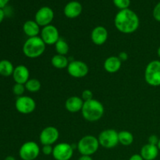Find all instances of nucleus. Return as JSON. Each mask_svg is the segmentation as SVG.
<instances>
[{
	"mask_svg": "<svg viewBox=\"0 0 160 160\" xmlns=\"http://www.w3.org/2000/svg\"><path fill=\"white\" fill-rule=\"evenodd\" d=\"M116 28L123 34H132L135 32L140 25V20L135 12L130 9L120 10L114 19Z\"/></svg>",
	"mask_w": 160,
	"mask_h": 160,
	"instance_id": "1",
	"label": "nucleus"
},
{
	"mask_svg": "<svg viewBox=\"0 0 160 160\" xmlns=\"http://www.w3.org/2000/svg\"><path fill=\"white\" fill-rule=\"evenodd\" d=\"M105 109L102 102L96 99L84 102L81 109V113L84 120L89 122H95L99 120L104 114Z\"/></svg>",
	"mask_w": 160,
	"mask_h": 160,
	"instance_id": "2",
	"label": "nucleus"
},
{
	"mask_svg": "<svg viewBox=\"0 0 160 160\" xmlns=\"http://www.w3.org/2000/svg\"><path fill=\"white\" fill-rule=\"evenodd\" d=\"M46 45L41 37H33L27 39L23 45V52L30 59H36L42 56L45 51Z\"/></svg>",
	"mask_w": 160,
	"mask_h": 160,
	"instance_id": "3",
	"label": "nucleus"
},
{
	"mask_svg": "<svg viewBox=\"0 0 160 160\" xmlns=\"http://www.w3.org/2000/svg\"><path fill=\"white\" fill-rule=\"evenodd\" d=\"M98 138L93 135H85L80 139L77 144V149L81 156H92L99 148Z\"/></svg>",
	"mask_w": 160,
	"mask_h": 160,
	"instance_id": "4",
	"label": "nucleus"
},
{
	"mask_svg": "<svg viewBox=\"0 0 160 160\" xmlns=\"http://www.w3.org/2000/svg\"><path fill=\"white\" fill-rule=\"evenodd\" d=\"M145 80L152 87L160 86V61L152 60L146 66L145 70Z\"/></svg>",
	"mask_w": 160,
	"mask_h": 160,
	"instance_id": "5",
	"label": "nucleus"
},
{
	"mask_svg": "<svg viewBox=\"0 0 160 160\" xmlns=\"http://www.w3.org/2000/svg\"><path fill=\"white\" fill-rule=\"evenodd\" d=\"M99 145L103 148H115L119 144L118 132L114 129H106L102 131L98 137Z\"/></svg>",
	"mask_w": 160,
	"mask_h": 160,
	"instance_id": "6",
	"label": "nucleus"
},
{
	"mask_svg": "<svg viewBox=\"0 0 160 160\" xmlns=\"http://www.w3.org/2000/svg\"><path fill=\"white\" fill-rule=\"evenodd\" d=\"M40 147L35 142L30 141L23 143L19 150V155L22 160H34L40 154Z\"/></svg>",
	"mask_w": 160,
	"mask_h": 160,
	"instance_id": "7",
	"label": "nucleus"
},
{
	"mask_svg": "<svg viewBox=\"0 0 160 160\" xmlns=\"http://www.w3.org/2000/svg\"><path fill=\"white\" fill-rule=\"evenodd\" d=\"M16 109L20 113L30 114L34 112L36 109V102L34 98L27 95L18 97L15 102Z\"/></svg>",
	"mask_w": 160,
	"mask_h": 160,
	"instance_id": "8",
	"label": "nucleus"
},
{
	"mask_svg": "<svg viewBox=\"0 0 160 160\" xmlns=\"http://www.w3.org/2000/svg\"><path fill=\"white\" fill-rule=\"evenodd\" d=\"M73 145L62 142L53 147L52 156L56 160H70L73 155Z\"/></svg>",
	"mask_w": 160,
	"mask_h": 160,
	"instance_id": "9",
	"label": "nucleus"
},
{
	"mask_svg": "<svg viewBox=\"0 0 160 160\" xmlns=\"http://www.w3.org/2000/svg\"><path fill=\"white\" fill-rule=\"evenodd\" d=\"M67 69L69 74L74 78H84L89 71L88 66L81 60L70 61Z\"/></svg>",
	"mask_w": 160,
	"mask_h": 160,
	"instance_id": "10",
	"label": "nucleus"
},
{
	"mask_svg": "<svg viewBox=\"0 0 160 160\" xmlns=\"http://www.w3.org/2000/svg\"><path fill=\"white\" fill-rule=\"evenodd\" d=\"M41 38L46 45H55L57 41L60 38L59 32L57 28L54 25L49 24L41 30Z\"/></svg>",
	"mask_w": 160,
	"mask_h": 160,
	"instance_id": "11",
	"label": "nucleus"
},
{
	"mask_svg": "<svg viewBox=\"0 0 160 160\" xmlns=\"http://www.w3.org/2000/svg\"><path fill=\"white\" fill-rule=\"evenodd\" d=\"M59 137V132L55 127L49 126L44 128L40 133L39 140L42 145H52L58 141Z\"/></svg>",
	"mask_w": 160,
	"mask_h": 160,
	"instance_id": "12",
	"label": "nucleus"
},
{
	"mask_svg": "<svg viewBox=\"0 0 160 160\" xmlns=\"http://www.w3.org/2000/svg\"><path fill=\"white\" fill-rule=\"evenodd\" d=\"M54 18V12L48 6H43L37 11L34 17V20L40 27L49 25Z\"/></svg>",
	"mask_w": 160,
	"mask_h": 160,
	"instance_id": "13",
	"label": "nucleus"
},
{
	"mask_svg": "<svg viewBox=\"0 0 160 160\" xmlns=\"http://www.w3.org/2000/svg\"><path fill=\"white\" fill-rule=\"evenodd\" d=\"M109 34L106 28L103 26L95 27L92 31L91 38L92 42L96 45H102L107 41Z\"/></svg>",
	"mask_w": 160,
	"mask_h": 160,
	"instance_id": "14",
	"label": "nucleus"
},
{
	"mask_svg": "<svg viewBox=\"0 0 160 160\" xmlns=\"http://www.w3.org/2000/svg\"><path fill=\"white\" fill-rule=\"evenodd\" d=\"M12 78L17 84H25L30 79V72L28 67L24 65H19L14 68Z\"/></svg>",
	"mask_w": 160,
	"mask_h": 160,
	"instance_id": "15",
	"label": "nucleus"
},
{
	"mask_svg": "<svg viewBox=\"0 0 160 160\" xmlns=\"http://www.w3.org/2000/svg\"><path fill=\"white\" fill-rule=\"evenodd\" d=\"M64 15L70 19H74L79 17L82 12V6L78 1H71L64 7Z\"/></svg>",
	"mask_w": 160,
	"mask_h": 160,
	"instance_id": "16",
	"label": "nucleus"
},
{
	"mask_svg": "<svg viewBox=\"0 0 160 160\" xmlns=\"http://www.w3.org/2000/svg\"><path fill=\"white\" fill-rule=\"evenodd\" d=\"M84 102L82 98L78 96H71L67 99L65 102V108L68 112L75 113L81 111Z\"/></svg>",
	"mask_w": 160,
	"mask_h": 160,
	"instance_id": "17",
	"label": "nucleus"
},
{
	"mask_svg": "<svg viewBox=\"0 0 160 160\" xmlns=\"http://www.w3.org/2000/svg\"><path fill=\"white\" fill-rule=\"evenodd\" d=\"M159 151L157 145L148 143L142 147L140 155L144 160H155L159 155Z\"/></svg>",
	"mask_w": 160,
	"mask_h": 160,
	"instance_id": "18",
	"label": "nucleus"
},
{
	"mask_svg": "<svg viewBox=\"0 0 160 160\" xmlns=\"http://www.w3.org/2000/svg\"><path fill=\"white\" fill-rule=\"evenodd\" d=\"M122 62L118 56H109L105 60L104 69L109 73H117L121 68Z\"/></svg>",
	"mask_w": 160,
	"mask_h": 160,
	"instance_id": "19",
	"label": "nucleus"
},
{
	"mask_svg": "<svg viewBox=\"0 0 160 160\" xmlns=\"http://www.w3.org/2000/svg\"><path fill=\"white\" fill-rule=\"evenodd\" d=\"M23 31L24 34L29 38L37 37L41 33L40 26L35 22V20H28L23 23Z\"/></svg>",
	"mask_w": 160,
	"mask_h": 160,
	"instance_id": "20",
	"label": "nucleus"
},
{
	"mask_svg": "<svg viewBox=\"0 0 160 160\" xmlns=\"http://www.w3.org/2000/svg\"><path fill=\"white\" fill-rule=\"evenodd\" d=\"M51 63L55 68L62 70V69L67 68L69 63H70V61L66 56L56 54L52 58Z\"/></svg>",
	"mask_w": 160,
	"mask_h": 160,
	"instance_id": "21",
	"label": "nucleus"
},
{
	"mask_svg": "<svg viewBox=\"0 0 160 160\" xmlns=\"http://www.w3.org/2000/svg\"><path fill=\"white\" fill-rule=\"evenodd\" d=\"M14 68L12 62L8 59L0 60V75L3 77L12 76L13 73Z\"/></svg>",
	"mask_w": 160,
	"mask_h": 160,
	"instance_id": "22",
	"label": "nucleus"
},
{
	"mask_svg": "<svg viewBox=\"0 0 160 160\" xmlns=\"http://www.w3.org/2000/svg\"><path fill=\"white\" fill-rule=\"evenodd\" d=\"M119 143L124 146H129L134 142V136L130 131H121L118 132Z\"/></svg>",
	"mask_w": 160,
	"mask_h": 160,
	"instance_id": "23",
	"label": "nucleus"
},
{
	"mask_svg": "<svg viewBox=\"0 0 160 160\" xmlns=\"http://www.w3.org/2000/svg\"><path fill=\"white\" fill-rule=\"evenodd\" d=\"M55 48L57 52V54L62 55V56H66L69 52V45L67 41L64 38H60L57 41L56 44H55Z\"/></svg>",
	"mask_w": 160,
	"mask_h": 160,
	"instance_id": "24",
	"label": "nucleus"
},
{
	"mask_svg": "<svg viewBox=\"0 0 160 160\" xmlns=\"http://www.w3.org/2000/svg\"><path fill=\"white\" fill-rule=\"evenodd\" d=\"M24 85L26 88V90H28L30 92H33V93L38 92L42 87V84H41L40 81L35 78L29 79Z\"/></svg>",
	"mask_w": 160,
	"mask_h": 160,
	"instance_id": "25",
	"label": "nucleus"
},
{
	"mask_svg": "<svg viewBox=\"0 0 160 160\" xmlns=\"http://www.w3.org/2000/svg\"><path fill=\"white\" fill-rule=\"evenodd\" d=\"M112 2L116 7L120 9V10L128 9L131 5V0H112Z\"/></svg>",
	"mask_w": 160,
	"mask_h": 160,
	"instance_id": "26",
	"label": "nucleus"
},
{
	"mask_svg": "<svg viewBox=\"0 0 160 160\" xmlns=\"http://www.w3.org/2000/svg\"><path fill=\"white\" fill-rule=\"evenodd\" d=\"M25 90H26V88H25L24 84H17L16 83L13 85V87H12V92H13L14 95H17L18 97L22 96L23 93H24Z\"/></svg>",
	"mask_w": 160,
	"mask_h": 160,
	"instance_id": "27",
	"label": "nucleus"
},
{
	"mask_svg": "<svg viewBox=\"0 0 160 160\" xmlns=\"http://www.w3.org/2000/svg\"><path fill=\"white\" fill-rule=\"evenodd\" d=\"M81 98L84 102L90 101V100L93 99V92L89 89L83 91L82 94H81Z\"/></svg>",
	"mask_w": 160,
	"mask_h": 160,
	"instance_id": "28",
	"label": "nucleus"
},
{
	"mask_svg": "<svg viewBox=\"0 0 160 160\" xmlns=\"http://www.w3.org/2000/svg\"><path fill=\"white\" fill-rule=\"evenodd\" d=\"M152 15L155 20H157L158 22H160V2L156 4V6L153 9Z\"/></svg>",
	"mask_w": 160,
	"mask_h": 160,
	"instance_id": "29",
	"label": "nucleus"
},
{
	"mask_svg": "<svg viewBox=\"0 0 160 160\" xmlns=\"http://www.w3.org/2000/svg\"><path fill=\"white\" fill-rule=\"evenodd\" d=\"M42 153L45 156H49V155H52L53 152V147L52 145H43L42 148Z\"/></svg>",
	"mask_w": 160,
	"mask_h": 160,
	"instance_id": "30",
	"label": "nucleus"
},
{
	"mask_svg": "<svg viewBox=\"0 0 160 160\" xmlns=\"http://www.w3.org/2000/svg\"><path fill=\"white\" fill-rule=\"evenodd\" d=\"M159 138L155 134H152V135L150 136L148 138V143L151 144V145H157L158 142H159Z\"/></svg>",
	"mask_w": 160,
	"mask_h": 160,
	"instance_id": "31",
	"label": "nucleus"
},
{
	"mask_svg": "<svg viewBox=\"0 0 160 160\" xmlns=\"http://www.w3.org/2000/svg\"><path fill=\"white\" fill-rule=\"evenodd\" d=\"M118 58L120 59L121 62H125V61H127L128 59V54L126 52H121L119 54Z\"/></svg>",
	"mask_w": 160,
	"mask_h": 160,
	"instance_id": "32",
	"label": "nucleus"
},
{
	"mask_svg": "<svg viewBox=\"0 0 160 160\" xmlns=\"http://www.w3.org/2000/svg\"><path fill=\"white\" fill-rule=\"evenodd\" d=\"M129 160H144L140 154H134L131 156Z\"/></svg>",
	"mask_w": 160,
	"mask_h": 160,
	"instance_id": "33",
	"label": "nucleus"
},
{
	"mask_svg": "<svg viewBox=\"0 0 160 160\" xmlns=\"http://www.w3.org/2000/svg\"><path fill=\"white\" fill-rule=\"evenodd\" d=\"M9 2V0H0V9H2L4 8L6 5L8 4V2Z\"/></svg>",
	"mask_w": 160,
	"mask_h": 160,
	"instance_id": "34",
	"label": "nucleus"
},
{
	"mask_svg": "<svg viewBox=\"0 0 160 160\" xmlns=\"http://www.w3.org/2000/svg\"><path fill=\"white\" fill-rule=\"evenodd\" d=\"M5 18V12L2 9H0V23L3 21Z\"/></svg>",
	"mask_w": 160,
	"mask_h": 160,
	"instance_id": "35",
	"label": "nucleus"
},
{
	"mask_svg": "<svg viewBox=\"0 0 160 160\" xmlns=\"http://www.w3.org/2000/svg\"><path fill=\"white\" fill-rule=\"evenodd\" d=\"M78 160H93V159L90 156H81Z\"/></svg>",
	"mask_w": 160,
	"mask_h": 160,
	"instance_id": "36",
	"label": "nucleus"
},
{
	"mask_svg": "<svg viewBox=\"0 0 160 160\" xmlns=\"http://www.w3.org/2000/svg\"><path fill=\"white\" fill-rule=\"evenodd\" d=\"M5 160H17L15 159V157H13V156H8L7 157H6V159Z\"/></svg>",
	"mask_w": 160,
	"mask_h": 160,
	"instance_id": "37",
	"label": "nucleus"
},
{
	"mask_svg": "<svg viewBox=\"0 0 160 160\" xmlns=\"http://www.w3.org/2000/svg\"><path fill=\"white\" fill-rule=\"evenodd\" d=\"M157 54H158V56L160 58V46L158 48V49H157Z\"/></svg>",
	"mask_w": 160,
	"mask_h": 160,
	"instance_id": "38",
	"label": "nucleus"
},
{
	"mask_svg": "<svg viewBox=\"0 0 160 160\" xmlns=\"http://www.w3.org/2000/svg\"><path fill=\"white\" fill-rule=\"evenodd\" d=\"M157 147H158V148H159V150L160 151V138L159 140V142H158V144H157Z\"/></svg>",
	"mask_w": 160,
	"mask_h": 160,
	"instance_id": "39",
	"label": "nucleus"
},
{
	"mask_svg": "<svg viewBox=\"0 0 160 160\" xmlns=\"http://www.w3.org/2000/svg\"><path fill=\"white\" fill-rule=\"evenodd\" d=\"M118 160H120V159H118Z\"/></svg>",
	"mask_w": 160,
	"mask_h": 160,
	"instance_id": "40",
	"label": "nucleus"
}]
</instances>
